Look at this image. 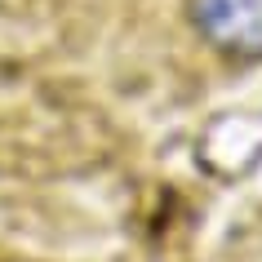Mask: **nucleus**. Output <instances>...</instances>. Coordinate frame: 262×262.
Returning a JSON list of instances; mask_svg holds the SVG:
<instances>
[{
    "label": "nucleus",
    "mask_w": 262,
    "mask_h": 262,
    "mask_svg": "<svg viewBox=\"0 0 262 262\" xmlns=\"http://www.w3.org/2000/svg\"><path fill=\"white\" fill-rule=\"evenodd\" d=\"M187 18L222 62H262V0H187Z\"/></svg>",
    "instance_id": "obj_1"
}]
</instances>
